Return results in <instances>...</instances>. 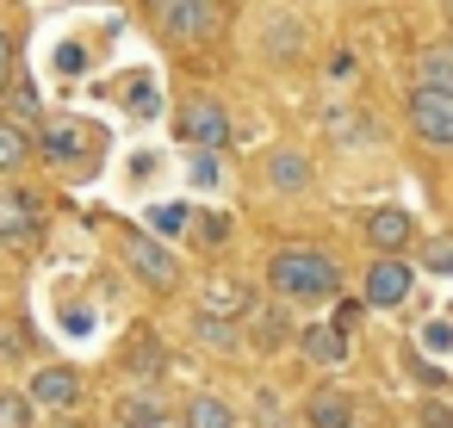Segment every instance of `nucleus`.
<instances>
[{
    "label": "nucleus",
    "instance_id": "nucleus-1",
    "mask_svg": "<svg viewBox=\"0 0 453 428\" xmlns=\"http://www.w3.org/2000/svg\"><path fill=\"white\" fill-rule=\"evenodd\" d=\"M273 292L280 298H298V304H323L342 292V267L323 255V248H280L273 267H267Z\"/></svg>",
    "mask_w": 453,
    "mask_h": 428
},
{
    "label": "nucleus",
    "instance_id": "nucleus-2",
    "mask_svg": "<svg viewBox=\"0 0 453 428\" xmlns=\"http://www.w3.org/2000/svg\"><path fill=\"white\" fill-rule=\"evenodd\" d=\"M150 13L174 44H205L218 32V19H224L218 0H150Z\"/></svg>",
    "mask_w": 453,
    "mask_h": 428
},
{
    "label": "nucleus",
    "instance_id": "nucleus-3",
    "mask_svg": "<svg viewBox=\"0 0 453 428\" xmlns=\"http://www.w3.org/2000/svg\"><path fill=\"white\" fill-rule=\"evenodd\" d=\"M125 261H131V273H137L143 286H156V292H174V286H180V261H174L156 236H143V230H125Z\"/></svg>",
    "mask_w": 453,
    "mask_h": 428
},
{
    "label": "nucleus",
    "instance_id": "nucleus-4",
    "mask_svg": "<svg viewBox=\"0 0 453 428\" xmlns=\"http://www.w3.org/2000/svg\"><path fill=\"white\" fill-rule=\"evenodd\" d=\"M44 230V199L32 187H0V236L7 242H38Z\"/></svg>",
    "mask_w": 453,
    "mask_h": 428
},
{
    "label": "nucleus",
    "instance_id": "nucleus-5",
    "mask_svg": "<svg viewBox=\"0 0 453 428\" xmlns=\"http://www.w3.org/2000/svg\"><path fill=\"white\" fill-rule=\"evenodd\" d=\"M174 131H180L187 143H199V149H224V137H230V112H224L218 100H187L180 118H174Z\"/></svg>",
    "mask_w": 453,
    "mask_h": 428
},
{
    "label": "nucleus",
    "instance_id": "nucleus-6",
    "mask_svg": "<svg viewBox=\"0 0 453 428\" xmlns=\"http://www.w3.org/2000/svg\"><path fill=\"white\" fill-rule=\"evenodd\" d=\"M410 125H416V137L422 143H434V149H453V94H410Z\"/></svg>",
    "mask_w": 453,
    "mask_h": 428
},
{
    "label": "nucleus",
    "instance_id": "nucleus-7",
    "mask_svg": "<svg viewBox=\"0 0 453 428\" xmlns=\"http://www.w3.org/2000/svg\"><path fill=\"white\" fill-rule=\"evenodd\" d=\"M366 304H379V310H397V304H410V261H397V255H379V261L366 267Z\"/></svg>",
    "mask_w": 453,
    "mask_h": 428
},
{
    "label": "nucleus",
    "instance_id": "nucleus-8",
    "mask_svg": "<svg viewBox=\"0 0 453 428\" xmlns=\"http://www.w3.org/2000/svg\"><path fill=\"white\" fill-rule=\"evenodd\" d=\"M26 397L44 403V409H75L81 403V378H75V366H38V378H32Z\"/></svg>",
    "mask_w": 453,
    "mask_h": 428
},
{
    "label": "nucleus",
    "instance_id": "nucleus-9",
    "mask_svg": "<svg viewBox=\"0 0 453 428\" xmlns=\"http://www.w3.org/2000/svg\"><path fill=\"white\" fill-rule=\"evenodd\" d=\"M410 236H416V218H410V211H397V205H385V211H372V218H366V242H372V248H385V255H391V248H403Z\"/></svg>",
    "mask_w": 453,
    "mask_h": 428
},
{
    "label": "nucleus",
    "instance_id": "nucleus-10",
    "mask_svg": "<svg viewBox=\"0 0 453 428\" xmlns=\"http://www.w3.org/2000/svg\"><path fill=\"white\" fill-rule=\"evenodd\" d=\"M304 416H311V428H348L354 422V397L348 391H311V403H304Z\"/></svg>",
    "mask_w": 453,
    "mask_h": 428
},
{
    "label": "nucleus",
    "instance_id": "nucleus-11",
    "mask_svg": "<svg viewBox=\"0 0 453 428\" xmlns=\"http://www.w3.org/2000/svg\"><path fill=\"white\" fill-rule=\"evenodd\" d=\"M304 354L323 360V366H342V360H348V335L329 329V323H311V329H304Z\"/></svg>",
    "mask_w": 453,
    "mask_h": 428
},
{
    "label": "nucleus",
    "instance_id": "nucleus-12",
    "mask_svg": "<svg viewBox=\"0 0 453 428\" xmlns=\"http://www.w3.org/2000/svg\"><path fill=\"white\" fill-rule=\"evenodd\" d=\"M38 149H44L50 162H81V156H88V143H81V131H75V125H44Z\"/></svg>",
    "mask_w": 453,
    "mask_h": 428
},
{
    "label": "nucleus",
    "instance_id": "nucleus-13",
    "mask_svg": "<svg viewBox=\"0 0 453 428\" xmlns=\"http://www.w3.org/2000/svg\"><path fill=\"white\" fill-rule=\"evenodd\" d=\"M267 180H273L280 193H304V187H311V162L292 156V149H280V156L267 162Z\"/></svg>",
    "mask_w": 453,
    "mask_h": 428
},
{
    "label": "nucleus",
    "instance_id": "nucleus-14",
    "mask_svg": "<svg viewBox=\"0 0 453 428\" xmlns=\"http://www.w3.org/2000/svg\"><path fill=\"white\" fill-rule=\"evenodd\" d=\"M187 428H236V416H230V403H224V397L199 391V397L187 403Z\"/></svg>",
    "mask_w": 453,
    "mask_h": 428
},
{
    "label": "nucleus",
    "instance_id": "nucleus-15",
    "mask_svg": "<svg viewBox=\"0 0 453 428\" xmlns=\"http://www.w3.org/2000/svg\"><path fill=\"white\" fill-rule=\"evenodd\" d=\"M26 156H32V137L13 125V118H0V174H13V168H26Z\"/></svg>",
    "mask_w": 453,
    "mask_h": 428
},
{
    "label": "nucleus",
    "instance_id": "nucleus-16",
    "mask_svg": "<svg viewBox=\"0 0 453 428\" xmlns=\"http://www.w3.org/2000/svg\"><path fill=\"white\" fill-rule=\"evenodd\" d=\"M416 75H422V94H453V57L447 50H428L416 63Z\"/></svg>",
    "mask_w": 453,
    "mask_h": 428
},
{
    "label": "nucleus",
    "instance_id": "nucleus-17",
    "mask_svg": "<svg viewBox=\"0 0 453 428\" xmlns=\"http://www.w3.org/2000/svg\"><path fill=\"white\" fill-rule=\"evenodd\" d=\"M249 304V292L236 286V279H218V286H205V317H236Z\"/></svg>",
    "mask_w": 453,
    "mask_h": 428
},
{
    "label": "nucleus",
    "instance_id": "nucleus-18",
    "mask_svg": "<svg viewBox=\"0 0 453 428\" xmlns=\"http://www.w3.org/2000/svg\"><path fill=\"white\" fill-rule=\"evenodd\" d=\"M162 360H168V354H162V341H156L150 329H137V341H131L125 366H131V372H162Z\"/></svg>",
    "mask_w": 453,
    "mask_h": 428
},
{
    "label": "nucleus",
    "instance_id": "nucleus-19",
    "mask_svg": "<svg viewBox=\"0 0 453 428\" xmlns=\"http://www.w3.org/2000/svg\"><path fill=\"white\" fill-rule=\"evenodd\" d=\"M38 422V403L26 391H0V428H32Z\"/></svg>",
    "mask_w": 453,
    "mask_h": 428
},
{
    "label": "nucleus",
    "instance_id": "nucleus-20",
    "mask_svg": "<svg viewBox=\"0 0 453 428\" xmlns=\"http://www.w3.org/2000/svg\"><path fill=\"white\" fill-rule=\"evenodd\" d=\"M187 174H193V187H199V193H211V187L224 180V156H218V149H199Z\"/></svg>",
    "mask_w": 453,
    "mask_h": 428
},
{
    "label": "nucleus",
    "instance_id": "nucleus-21",
    "mask_svg": "<svg viewBox=\"0 0 453 428\" xmlns=\"http://www.w3.org/2000/svg\"><path fill=\"white\" fill-rule=\"evenodd\" d=\"M180 230H187V205H156L143 236H156V242H162V236H180Z\"/></svg>",
    "mask_w": 453,
    "mask_h": 428
},
{
    "label": "nucleus",
    "instance_id": "nucleus-22",
    "mask_svg": "<svg viewBox=\"0 0 453 428\" xmlns=\"http://www.w3.org/2000/svg\"><path fill=\"white\" fill-rule=\"evenodd\" d=\"M193 329H199V341H205V348H236V323H230V317H205V310H199V323H193Z\"/></svg>",
    "mask_w": 453,
    "mask_h": 428
},
{
    "label": "nucleus",
    "instance_id": "nucleus-23",
    "mask_svg": "<svg viewBox=\"0 0 453 428\" xmlns=\"http://www.w3.org/2000/svg\"><path fill=\"white\" fill-rule=\"evenodd\" d=\"M7 118L26 131V125L38 118V88H26V81H19V88H13V106H7Z\"/></svg>",
    "mask_w": 453,
    "mask_h": 428
},
{
    "label": "nucleus",
    "instance_id": "nucleus-24",
    "mask_svg": "<svg viewBox=\"0 0 453 428\" xmlns=\"http://www.w3.org/2000/svg\"><path fill=\"white\" fill-rule=\"evenodd\" d=\"M255 341H261V348H280V341H286V310H261V317H255Z\"/></svg>",
    "mask_w": 453,
    "mask_h": 428
},
{
    "label": "nucleus",
    "instance_id": "nucleus-25",
    "mask_svg": "<svg viewBox=\"0 0 453 428\" xmlns=\"http://www.w3.org/2000/svg\"><path fill=\"white\" fill-rule=\"evenodd\" d=\"M119 422H125V428H156V422H162V409H156V403H143V397H131V403L119 409Z\"/></svg>",
    "mask_w": 453,
    "mask_h": 428
},
{
    "label": "nucleus",
    "instance_id": "nucleus-26",
    "mask_svg": "<svg viewBox=\"0 0 453 428\" xmlns=\"http://www.w3.org/2000/svg\"><path fill=\"white\" fill-rule=\"evenodd\" d=\"M422 267H428V273H453V236H434V242L422 248Z\"/></svg>",
    "mask_w": 453,
    "mask_h": 428
},
{
    "label": "nucleus",
    "instance_id": "nucleus-27",
    "mask_svg": "<svg viewBox=\"0 0 453 428\" xmlns=\"http://www.w3.org/2000/svg\"><path fill=\"white\" fill-rule=\"evenodd\" d=\"M57 69H63V75H81V69H88V50H81V44H57Z\"/></svg>",
    "mask_w": 453,
    "mask_h": 428
},
{
    "label": "nucleus",
    "instance_id": "nucleus-28",
    "mask_svg": "<svg viewBox=\"0 0 453 428\" xmlns=\"http://www.w3.org/2000/svg\"><path fill=\"white\" fill-rule=\"evenodd\" d=\"M354 323H360V304H354V298H348V304H335V323H329V329H342V335H348Z\"/></svg>",
    "mask_w": 453,
    "mask_h": 428
},
{
    "label": "nucleus",
    "instance_id": "nucleus-29",
    "mask_svg": "<svg viewBox=\"0 0 453 428\" xmlns=\"http://www.w3.org/2000/svg\"><path fill=\"white\" fill-rule=\"evenodd\" d=\"M292 44H298V26H292V19H280V32H273V50H280V57H286V50H292Z\"/></svg>",
    "mask_w": 453,
    "mask_h": 428
},
{
    "label": "nucleus",
    "instance_id": "nucleus-30",
    "mask_svg": "<svg viewBox=\"0 0 453 428\" xmlns=\"http://www.w3.org/2000/svg\"><path fill=\"white\" fill-rule=\"evenodd\" d=\"M131 112H156V94H150V81H137V88H131Z\"/></svg>",
    "mask_w": 453,
    "mask_h": 428
},
{
    "label": "nucleus",
    "instance_id": "nucleus-31",
    "mask_svg": "<svg viewBox=\"0 0 453 428\" xmlns=\"http://www.w3.org/2000/svg\"><path fill=\"white\" fill-rule=\"evenodd\" d=\"M199 236H205V242H224V236H230V224H224V218H218V211H211V218H205V224H199Z\"/></svg>",
    "mask_w": 453,
    "mask_h": 428
},
{
    "label": "nucleus",
    "instance_id": "nucleus-32",
    "mask_svg": "<svg viewBox=\"0 0 453 428\" xmlns=\"http://www.w3.org/2000/svg\"><path fill=\"white\" fill-rule=\"evenodd\" d=\"M422 422H428V428H453V416H447L441 403H428V409H422Z\"/></svg>",
    "mask_w": 453,
    "mask_h": 428
},
{
    "label": "nucleus",
    "instance_id": "nucleus-33",
    "mask_svg": "<svg viewBox=\"0 0 453 428\" xmlns=\"http://www.w3.org/2000/svg\"><path fill=\"white\" fill-rule=\"evenodd\" d=\"M7 75H13V44L0 38V88H7Z\"/></svg>",
    "mask_w": 453,
    "mask_h": 428
}]
</instances>
